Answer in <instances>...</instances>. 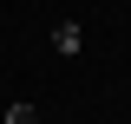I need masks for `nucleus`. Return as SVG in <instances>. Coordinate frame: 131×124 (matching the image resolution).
I'll return each mask as SVG.
<instances>
[{"label": "nucleus", "mask_w": 131, "mask_h": 124, "mask_svg": "<svg viewBox=\"0 0 131 124\" xmlns=\"http://www.w3.org/2000/svg\"><path fill=\"white\" fill-rule=\"evenodd\" d=\"M0 124H39V111H33V105H13V111H7Z\"/></svg>", "instance_id": "2"}, {"label": "nucleus", "mask_w": 131, "mask_h": 124, "mask_svg": "<svg viewBox=\"0 0 131 124\" xmlns=\"http://www.w3.org/2000/svg\"><path fill=\"white\" fill-rule=\"evenodd\" d=\"M79 46H85V33L72 26V20H59V26H52V52H59V59H72Z\"/></svg>", "instance_id": "1"}]
</instances>
